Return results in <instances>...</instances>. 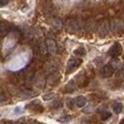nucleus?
I'll return each instance as SVG.
<instances>
[{"instance_id": "obj_1", "label": "nucleus", "mask_w": 124, "mask_h": 124, "mask_svg": "<svg viewBox=\"0 0 124 124\" xmlns=\"http://www.w3.org/2000/svg\"><path fill=\"white\" fill-rule=\"evenodd\" d=\"M64 25H66L67 31L71 33H75L79 30V21L77 17H68Z\"/></svg>"}, {"instance_id": "obj_2", "label": "nucleus", "mask_w": 124, "mask_h": 124, "mask_svg": "<svg viewBox=\"0 0 124 124\" xmlns=\"http://www.w3.org/2000/svg\"><path fill=\"white\" fill-rule=\"evenodd\" d=\"M82 63V59L80 58H70L68 60V64H67V72H72L74 70H76Z\"/></svg>"}, {"instance_id": "obj_3", "label": "nucleus", "mask_w": 124, "mask_h": 124, "mask_svg": "<svg viewBox=\"0 0 124 124\" xmlns=\"http://www.w3.org/2000/svg\"><path fill=\"white\" fill-rule=\"evenodd\" d=\"M98 35L101 36V37H105V36L108 35V32L110 31V25H109V22L107 20H103L99 23L98 25Z\"/></svg>"}, {"instance_id": "obj_4", "label": "nucleus", "mask_w": 124, "mask_h": 124, "mask_svg": "<svg viewBox=\"0 0 124 124\" xmlns=\"http://www.w3.org/2000/svg\"><path fill=\"white\" fill-rule=\"evenodd\" d=\"M110 25V30L114 32V33H120L123 31V28H124V24L123 22L121 21L120 18H113L109 23Z\"/></svg>"}, {"instance_id": "obj_5", "label": "nucleus", "mask_w": 124, "mask_h": 124, "mask_svg": "<svg viewBox=\"0 0 124 124\" xmlns=\"http://www.w3.org/2000/svg\"><path fill=\"white\" fill-rule=\"evenodd\" d=\"M122 51H123V48H122V45H121L120 43H115V44L110 47V49H109L108 54L110 55L111 58H117V56H120L121 54H122Z\"/></svg>"}, {"instance_id": "obj_6", "label": "nucleus", "mask_w": 124, "mask_h": 124, "mask_svg": "<svg viewBox=\"0 0 124 124\" xmlns=\"http://www.w3.org/2000/svg\"><path fill=\"white\" fill-rule=\"evenodd\" d=\"M85 30L87 32H94L97 30V21L93 17H89L85 21Z\"/></svg>"}, {"instance_id": "obj_7", "label": "nucleus", "mask_w": 124, "mask_h": 124, "mask_svg": "<svg viewBox=\"0 0 124 124\" xmlns=\"http://www.w3.org/2000/svg\"><path fill=\"white\" fill-rule=\"evenodd\" d=\"M114 69L111 68L109 64H107V66H103L99 70V72H100V75H101V77H103V78H108V77H111V76L114 75Z\"/></svg>"}, {"instance_id": "obj_8", "label": "nucleus", "mask_w": 124, "mask_h": 124, "mask_svg": "<svg viewBox=\"0 0 124 124\" xmlns=\"http://www.w3.org/2000/svg\"><path fill=\"white\" fill-rule=\"evenodd\" d=\"M45 46H46V49H47V52H48V53H51V54L56 53L58 47H56V43H55L53 39L48 38V39L46 40V43H45Z\"/></svg>"}, {"instance_id": "obj_9", "label": "nucleus", "mask_w": 124, "mask_h": 124, "mask_svg": "<svg viewBox=\"0 0 124 124\" xmlns=\"http://www.w3.org/2000/svg\"><path fill=\"white\" fill-rule=\"evenodd\" d=\"M56 69H58V62H55V61H49L45 66V71L47 74H53V72L56 71Z\"/></svg>"}, {"instance_id": "obj_10", "label": "nucleus", "mask_w": 124, "mask_h": 124, "mask_svg": "<svg viewBox=\"0 0 124 124\" xmlns=\"http://www.w3.org/2000/svg\"><path fill=\"white\" fill-rule=\"evenodd\" d=\"M86 103H87V100H86V98L83 97V95H79V97H77L75 99V105L78 108H83V107L86 106Z\"/></svg>"}, {"instance_id": "obj_11", "label": "nucleus", "mask_w": 124, "mask_h": 124, "mask_svg": "<svg viewBox=\"0 0 124 124\" xmlns=\"http://www.w3.org/2000/svg\"><path fill=\"white\" fill-rule=\"evenodd\" d=\"M109 66L114 69V70H120L121 68H122V62L118 60L117 58H113L111 59V61H110V63H109Z\"/></svg>"}, {"instance_id": "obj_12", "label": "nucleus", "mask_w": 124, "mask_h": 124, "mask_svg": "<svg viewBox=\"0 0 124 124\" xmlns=\"http://www.w3.org/2000/svg\"><path fill=\"white\" fill-rule=\"evenodd\" d=\"M9 31H10V27L8 24H6V23H1L0 24V37L6 36L7 33H9Z\"/></svg>"}, {"instance_id": "obj_13", "label": "nucleus", "mask_w": 124, "mask_h": 124, "mask_svg": "<svg viewBox=\"0 0 124 124\" xmlns=\"http://www.w3.org/2000/svg\"><path fill=\"white\" fill-rule=\"evenodd\" d=\"M113 110H114L115 114H120V113H122V111H123V105H122L121 102H116V103H114Z\"/></svg>"}, {"instance_id": "obj_14", "label": "nucleus", "mask_w": 124, "mask_h": 124, "mask_svg": "<svg viewBox=\"0 0 124 124\" xmlns=\"http://www.w3.org/2000/svg\"><path fill=\"white\" fill-rule=\"evenodd\" d=\"M74 53H75V55H78V56H84L86 52H85V49L83 47H79V48H76L74 51Z\"/></svg>"}, {"instance_id": "obj_15", "label": "nucleus", "mask_w": 124, "mask_h": 124, "mask_svg": "<svg viewBox=\"0 0 124 124\" xmlns=\"http://www.w3.org/2000/svg\"><path fill=\"white\" fill-rule=\"evenodd\" d=\"M33 95V93L32 92H28V91H25V92H22L21 94H20V99H28V98H30Z\"/></svg>"}, {"instance_id": "obj_16", "label": "nucleus", "mask_w": 124, "mask_h": 124, "mask_svg": "<svg viewBox=\"0 0 124 124\" xmlns=\"http://www.w3.org/2000/svg\"><path fill=\"white\" fill-rule=\"evenodd\" d=\"M53 25L56 28V29H61V28H62L61 20H60V18H54V20H53Z\"/></svg>"}, {"instance_id": "obj_17", "label": "nucleus", "mask_w": 124, "mask_h": 124, "mask_svg": "<svg viewBox=\"0 0 124 124\" xmlns=\"http://www.w3.org/2000/svg\"><path fill=\"white\" fill-rule=\"evenodd\" d=\"M54 97H55V94H54V93H47V94H44V95H43V100L48 101V100H52Z\"/></svg>"}, {"instance_id": "obj_18", "label": "nucleus", "mask_w": 124, "mask_h": 124, "mask_svg": "<svg viewBox=\"0 0 124 124\" xmlns=\"http://www.w3.org/2000/svg\"><path fill=\"white\" fill-rule=\"evenodd\" d=\"M110 116H111V114L109 111H103L101 114V120L106 121V120H108V118H110Z\"/></svg>"}, {"instance_id": "obj_19", "label": "nucleus", "mask_w": 124, "mask_h": 124, "mask_svg": "<svg viewBox=\"0 0 124 124\" xmlns=\"http://www.w3.org/2000/svg\"><path fill=\"white\" fill-rule=\"evenodd\" d=\"M52 107H53L54 109H58V108L62 107V102L60 101V100H56V101H54V102H53V105H52Z\"/></svg>"}, {"instance_id": "obj_20", "label": "nucleus", "mask_w": 124, "mask_h": 124, "mask_svg": "<svg viewBox=\"0 0 124 124\" xmlns=\"http://www.w3.org/2000/svg\"><path fill=\"white\" fill-rule=\"evenodd\" d=\"M75 105V99H69L68 101H67V106L69 107V108H72Z\"/></svg>"}, {"instance_id": "obj_21", "label": "nucleus", "mask_w": 124, "mask_h": 124, "mask_svg": "<svg viewBox=\"0 0 124 124\" xmlns=\"http://www.w3.org/2000/svg\"><path fill=\"white\" fill-rule=\"evenodd\" d=\"M69 120H70V116H64V117L60 118V122H68Z\"/></svg>"}, {"instance_id": "obj_22", "label": "nucleus", "mask_w": 124, "mask_h": 124, "mask_svg": "<svg viewBox=\"0 0 124 124\" xmlns=\"http://www.w3.org/2000/svg\"><path fill=\"white\" fill-rule=\"evenodd\" d=\"M8 4V0H0V6H6Z\"/></svg>"}, {"instance_id": "obj_23", "label": "nucleus", "mask_w": 124, "mask_h": 124, "mask_svg": "<svg viewBox=\"0 0 124 124\" xmlns=\"http://www.w3.org/2000/svg\"><path fill=\"white\" fill-rule=\"evenodd\" d=\"M1 101H5V95L2 93H0V102Z\"/></svg>"}, {"instance_id": "obj_24", "label": "nucleus", "mask_w": 124, "mask_h": 124, "mask_svg": "<svg viewBox=\"0 0 124 124\" xmlns=\"http://www.w3.org/2000/svg\"><path fill=\"white\" fill-rule=\"evenodd\" d=\"M123 72H124V66H123Z\"/></svg>"}, {"instance_id": "obj_25", "label": "nucleus", "mask_w": 124, "mask_h": 124, "mask_svg": "<svg viewBox=\"0 0 124 124\" xmlns=\"http://www.w3.org/2000/svg\"><path fill=\"white\" fill-rule=\"evenodd\" d=\"M122 124H124V122H123V123H122Z\"/></svg>"}, {"instance_id": "obj_26", "label": "nucleus", "mask_w": 124, "mask_h": 124, "mask_svg": "<svg viewBox=\"0 0 124 124\" xmlns=\"http://www.w3.org/2000/svg\"><path fill=\"white\" fill-rule=\"evenodd\" d=\"M123 110H124V108H123Z\"/></svg>"}]
</instances>
